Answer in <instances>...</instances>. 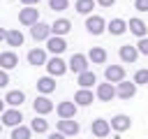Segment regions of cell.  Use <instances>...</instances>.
I'll use <instances>...</instances> for the list:
<instances>
[{"label": "cell", "instance_id": "277c9868", "mask_svg": "<svg viewBox=\"0 0 148 139\" xmlns=\"http://www.w3.org/2000/svg\"><path fill=\"white\" fill-rule=\"evenodd\" d=\"M79 130H81V125L74 118H60L58 120V132H62L65 137H74V134H79Z\"/></svg>", "mask_w": 148, "mask_h": 139}, {"label": "cell", "instance_id": "74e56055", "mask_svg": "<svg viewBox=\"0 0 148 139\" xmlns=\"http://www.w3.org/2000/svg\"><path fill=\"white\" fill-rule=\"evenodd\" d=\"M21 2H23V5H25V7H32V5H37V2H39V0H21Z\"/></svg>", "mask_w": 148, "mask_h": 139}, {"label": "cell", "instance_id": "d6986e66", "mask_svg": "<svg viewBox=\"0 0 148 139\" xmlns=\"http://www.w3.org/2000/svg\"><path fill=\"white\" fill-rule=\"evenodd\" d=\"M28 63L30 65H46V51L44 49H30L28 51Z\"/></svg>", "mask_w": 148, "mask_h": 139}, {"label": "cell", "instance_id": "7c38bea8", "mask_svg": "<svg viewBox=\"0 0 148 139\" xmlns=\"http://www.w3.org/2000/svg\"><path fill=\"white\" fill-rule=\"evenodd\" d=\"M109 123H111V130H116V132H125V130H130V125H132L130 116H125V114H116Z\"/></svg>", "mask_w": 148, "mask_h": 139}, {"label": "cell", "instance_id": "4dcf8cb0", "mask_svg": "<svg viewBox=\"0 0 148 139\" xmlns=\"http://www.w3.org/2000/svg\"><path fill=\"white\" fill-rule=\"evenodd\" d=\"M49 7H51L53 12H62V9L69 7V0H49Z\"/></svg>", "mask_w": 148, "mask_h": 139}, {"label": "cell", "instance_id": "83f0119b", "mask_svg": "<svg viewBox=\"0 0 148 139\" xmlns=\"http://www.w3.org/2000/svg\"><path fill=\"white\" fill-rule=\"evenodd\" d=\"M92 7H95V0H76V5H74V9L79 14H90Z\"/></svg>", "mask_w": 148, "mask_h": 139}, {"label": "cell", "instance_id": "603a6c76", "mask_svg": "<svg viewBox=\"0 0 148 139\" xmlns=\"http://www.w3.org/2000/svg\"><path fill=\"white\" fill-rule=\"evenodd\" d=\"M88 58H90L95 65H104V60H106V51H104L102 46H92V49L88 51Z\"/></svg>", "mask_w": 148, "mask_h": 139}, {"label": "cell", "instance_id": "f1b7e54d", "mask_svg": "<svg viewBox=\"0 0 148 139\" xmlns=\"http://www.w3.org/2000/svg\"><path fill=\"white\" fill-rule=\"evenodd\" d=\"M30 130H32V132H37V134H42V132H46V130H49V123H46L44 118L35 116V120L30 123Z\"/></svg>", "mask_w": 148, "mask_h": 139}, {"label": "cell", "instance_id": "d590c367", "mask_svg": "<svg viewBox=\"0 0 148 139\" xmlns=\"http://www.w3.org/2000/svg\"><path fill=\"white\" fill-rule=\"evenodd\" d=\"M95 2H97V5H102V7H111L116 0H95Z\"/></svg>", "mask_w": 148, "mask_h": 139}, {"label": "cell", "instance_id": "ac0fdd59", "mask_svg": "<svg viewBox=\"0 0 148 139\" xmlns=\"http://www.w3.org/2000/svg\"><path fill=\"white\" fill-rule=\"evenodd\" d=\"M72 30V23L67 21V19H58L53 25H51V32L56 35V37H62V35H67Z\"/></svg>", "mask_w": 148, "mask_h": 139}, {"label": "cell", "instance_id": "9c48e42d", "mask_svg": "<svg viewBox=\"0 0 148 139\" xmlns=\"http://www.w3.org/2000/svg\"><path fill=\"white\" fill-rule=\"evenodd\" d=\"M134 93H136V83H134V81H120L118 88H116V95L123 97V100L134 97Z\"/></svg>", "mask_w": 148, "mask_h": 139}, {"label": "cell", "instance_id": "f546056e", "mask_svg": "<svg viewBox=\"0 0 148 139\" xmlns=\"http://www.w3.org/2000/svg\"><path fill=\"white\" fill-rule=\"evenodd\" d=\"M30 127H25V125H16L14 130H12V139H30Z\"/></svg>", "mask_w": 148, "mask_h": 139}, {"label": "cell", "instance_id": "9a60e30c", "mask_svg": "<svg viewBox=\"0 0 148 139\" xmlns=\"http://www.w3.org/2000/svg\"><path fill=\"white\" fill-rule=\"evenodd\" d=\"M18 65V56L14 51H2L0 53V70H12Z\"/></svg>", "mask_w": 148, "mask_h": 139}, {"label": "cell", "instance_id": "8fae6325", "mask_svg": "<svg viewBox=\"0 0 148 139\" xmlns=\"http://www.w3.org/2000/svg\"><path fill=\"white\" fill-rule=\"evenodd\" d=\"M0 116H2V123H5V125H9V127L21 125V120H23V116H21V111H18V109H5V114H0Z\"/></svg>", "mask_w": 148, "mask_h": 139}, {"label": "cell", "instance_id": "6da1fadb", "mask_svg": "<svg viewBox=\"0 0 148 139\" xmlns=\"http://www.w3.org/2000/svg\"><path fill=\"white\" fill-rule=\"evenodd\" d=\"M67 67H69L76 76H79V74H83V72H88V56H83V53H74V56L69 58Z\"/></svg>", "mask_w": 148, "mask_h": 139}, {"label": "cell", "instance_id": "8992f818", "mask_svg": "<svg viewBox=\"0 0 148 139\" xmlns=\"http://www.w3.org/2000/svg\"><path fill=\"white\" fill-rule=\"evenodd\" d=\"M86 28H88L90 35H102V32L106 30V23H104L102 16H88V19H86Z\"/></svg>", "mask_w": 148, "mask_h": 139}, {"label": "cell", "instance_id": "cb8c5ba5", "mask_svg": "<svg viewBox=\"0 0 148 139\" xmlns=\"http://www.w3.org/2000/svg\"><path fill=\"white\" fill-rule=\"evenodd\" d=\"M74 102H76L79 107H88V104L92 102V93H90L88 88H81V90H76V95H74Z\"/></svg>", "mask_w": 148, "mask_h": 139}, {"label": "cell", "instance_id": "5b68a950", "mask_svg": "<svg viewBox=\"0 0 148 139\" xmlns=\"http://www.w3.org/2000/svg\"><path fill=\"white\" fill-rule=\"evenodd\" d=\"M104 79L109 83H120V81H125V70L120 65H109L104 70Z\"/></svg>", "mask_w": 148, "mask_h": 139}, {"label": "cell", "instance_id": "836d02e7", "mask_svg": "<svg viewBox=\"0 0 148 139\" xmlns=\"http://www.w3.org/2000/svg\"><path fill=\"white\" fill-rule=\"evenodd\" d=\"M134 7L139 12H148V0H134Z\"/></svg>", "mask_w": 148, "mask_h": 139}, {"label": "cell", "instance_id": "f35d334b", "mask_svg": "<svg viewBox=\"0 0 148 139\" xmlns=\"http://www.w3.org/2000/svg\"><path fill=\"white\" fill-rule=\"evenodd\" d=\"M2 39H7V30H5V28H0V42H2Z\"/></svg>", "mask_w": 148, "mask_h": 139}, {"label": "cell", "instance_id": "7a4b0ae2", "mask_svg": "<svg viewBox=\"0 0 148 139\" xmlns=\"http://www.w3.org/2000/svg\"><path fill=\"white\" fill-rule=\"evenodd\" d=\"M46 70H49V76H62L69 67L60 56H53L51 60H46Z\"/></svg>", "mask_w": 148, "mask_h": 139}, {"label": "cell", "instance_id": "30bf717a", "mask_svg": "<svg viewBox=\"0 0 148 139\" xmlns=\"http://www.w3.org/2000/svg\"><path fill=\"white\" fill-rule=\"evenodd\" d=\"M32 109H35V114H39V116H44V114H49V111H53V102H51L49 97H44V95H39V97H35V102H32Z\"/></svg>", "mask_w": 148, "mask_h": 139}, {"label": "cell", "instance_id": "5bb4252c", "mask_svg": "<svg viewBox=\"0 0 148 139\" xmlns=\"http://www.w3.org/2000/svg\"><path fill=\"white\" fill-rule=\"evenodd\" d=\"M97 97L102 100V102H111L113 97H116V88H113V83H99L97 86Z\"/></svg>", "mask_w": 148, "mask_h": 139}, {"label": "cell", "instance_id": "7402d4cb", "mask_svg": "<svg viewBox=\"0 0 148 139\" xmlns=\"http://www.w3.org/2000/svg\"><path fill=\"white\" fill-rule=\"evenodd\" d=\"M23 100H25L23 90H9V93L5 95V102H7L9 107H21V104H23Z\"/></svg>", "mask_w": 148, "mask_h": 139}, {"label": "cell", "instance_id": "52a82bcc", "mask_svg": "<svg viewBox=\"0 0 148 139\" xmlns=\"http://www.w3.org/2000/svg\"><path fill=\"white\" fill-rule=\"evenodd\" d=\"M30 35H32V39H37V42H42V39H49L53 32H51V25L49 23H35L32 28H30Z\"/></svg>", "mask_w": 148, "mask_h": 139}, {"label": "cell", "instance_id": "e0dca14e", "mask_svg": "<svg viewBox=\"0 0 148 139\" xmlns=\"http://www.w3.org/2000/svg\"><path fill=\"white\" fill-rule=\"evenodd\" d=\"M58 116L60 118H74L76 116V102H69V100L60 102L58 104Z\"/></svg>", "mask_w": 148, "mask_h": 139}, {"label": "cell", "instance_id": "d4e9b609", "mask_svg": "<svg viewBox=\"0 0 148 139\" xmlns=\"http://www.w3.org/2000/svg\"><path fill=\"white\" fill-rule=\"evenodd\" d=\"M9 46H21L23 44V32L21 30H7V39H5Z\"/></svg>", "mask_w": 148, "mask_h": 139}, {"label": "cell", "instance_id": "ffe728a7", "mask_svg": "<svg viewBox=\"0 0 148 139\" xmlns=\"http://www.w3.org/2000/svg\"><path fill=\"white\" fill-rule=\"evenodd\" d=\"M127 28H130V30H132L136 37H146V32H148V28H146V23H143L141 19H130Z\"/></svg>", "mask_w": 148, "mask_h": 139}, {"label": "cell", "instance_id": "d6a6232c", "mask_svg": "<svg viewBox=\"0 0 148 139\" xmlns=\"http://www.w3.org/2000/svg\"><path fill=\"white\" fill-rule=\"evenodd\" d=\"M136 49H139V53L148 56V37H141V39H139V44H136Z\"/></svg>", "mask_w": 148, "mask_h": 139}, {"label": "cell", "instance_id": "e575fe53", "mask_svg": "<svg viewBox=\"0 0 148 139\" xmlns=\"http://www.w3.org/2000/svg\"><path fill=\"white\" fill-rule=\"evenodd\" d=\"M9 83V76H7V72L5 70H0V88H5Z\"/></svg>", "mask_w": 148, "mask_h": 139}, {"label": "cell", "instance_id": "1f68e13d", "mask_svg": "<svg viewBox=\"0 0 148 139\" xmlns=\"http://www.w3.org/2000/svg\"><path fill=\"white\" fill-rule=\"evenodd\" d=\"M134 83H136V86H139V83H148V70H136Z\"/></svg>", "mask_w": 148, "mask_h": 139}, {"label": "cell", "instance_id": "8d00e7d4", "mask_svg": "<svg viewBox=\"0 0 148 139\" xmlns=\"http://www.w3.org/2000/svg\"><path fill=\"white\" fill-rule=\"evenodd\" d=\"M49 139H65V134H62V132H51Z\"/></svg>", "mask_w": 148, "mask_h": 139}, {"label": "cell", "instance_id": "ba28073f", "mask_svg": "<svg viewBox=\"0 0 148 139\" xmlns=\"http://www.w3.org/2000/svg\"><path fill=\"white\" fill-rule=\"evenodd\" d=\"M46 49H49L53 56H60V53L67 49V42H65L62 37H56V35H51V37L46 39Z\"/></svg>", "mask_w": 148, "mask_h": 139}, {"label": "cell", "instance_id": "484cf974", "mask_svg": "<svg viewBox=\"0 0 148 139\" xmlns=\"http://www.w3.org/2000/svg\"><path fill=\"white\" fill-rule=\"evenodd\" d=\"M125 30H127V23H125L123 19H113V21L109 23V32H111V35H123Z\"/></svg>", "mask_w": 148, "mask_h": 139}, {"label": "cell", "instance_id": "3957f363", "mask_svg": "<svg viewBox=\"0 0 148 139\" xmlns=\"http://www.w3.org/2000/svg\"><path fill=\"white\" fill-rule=\"evenodd\" d=\"M18 21L23 23V25H35V23H39V9L37 7H23L21 12H18Z\"/></svg>", "mask_w": 148, "mask_h": 139}, {"label": "cell", "instance_id": "44dd1931", "mask_svg": "<svg viewBox=\"0 0 148 139\" xmlns=\"http://www.w3.org/2000/svg\"><path fill=\"white\" fill-rule=\"evenodd\" d=\"M37 90L39 93H53L56 90V81H53V76H42V79H37Z\"/></svg>", "mask_w": 148, "mask_h": 139}, {"label": "cell", "instance_id": "4fadbf2b", "mask_svg": "<svg viewBox=\"0 0 148 139\" xmlns=\"http://www.w3.org/2000/svg\"><path fill=\"white\" fill-rule=\"evenodd\" d=\"M90 130H92V134H95V137H106V134L111 132V123H109V120H104V118H95V120H92V125H90Z\"/></svg>", "mask_w": 148, "mask_h": 139}, {"label": "cell", "instance_id": "ab89813d", "mask_svg": "<svg viewBox=\"0 0 148 139\" xmlns=\"http://www.w3.org/2000/svg\"><path fill=\"white\" fill-rule=\"evenodd\" d=\"M5 104H7V102H5V100H0V114H5Z\"/></svg>", "mask_w": 148, "mask_h": 139}, {"label": "cell", "instance_id": "2e32d148", "mask_svg": "<svg viewBox=\"0 0 148 139\" xmlns=\"http://www.w3.org/2000/svg\"><path fill=\"white\" fill-rule=\"evenodd\" d=\"M139 58V49L132 46V44H123L120 46V60L123 63H134Z\"/></svg>", "mask_w": 148, "mask_h": 139}, {"label": "cell", "instance_id": "4316f807", "mask_svg": "<svg viewBox=\"0 0 148 139\" xmlns=\"http://www.w3.org/2000/svg\"><path fill=\"white\" fill-rule=\"evenodd\" d=\"M97 79H95V74L88 70V72H83V74H79V79H76V83L81 86V88H90L92 83H95Z\"/></svg>", "mask_w": 148, "mask_h": 139}]
</instances>
